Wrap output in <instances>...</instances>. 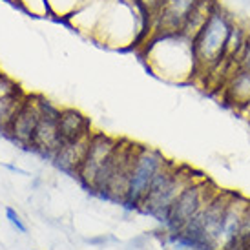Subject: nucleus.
<instances>
[{
  "label": "nucleus",
  "mask_w": 250,
  "mask_h": 250,
  "mask_svg": "<svg viewBox=\"0 0 250 250\" xmlns=\"http://www.w3.org/2000/svg\"><path fill=\"white\" fill-rule=\"evenodd\" d=\"M153 75L167 81H188L195 75L192 41L183 35H152L139 49Z\"/></svg>",
  "instance_id": "1"
},
{
  "label": "nucleus",
  "mask_w": 250,
  "mask_h": 250,
  "mask_svg": "<svg viewBox=\"0 0 250 250\" xmlns=\"http://www.w3.org/2000/svg\"><path fill=\"white\" fill-rule=\"evenodd\" d=\"M194 174V168L187 167V165H177V163L168 159L167 165L161 168L157 175L153 177L152 185L148 188V192H146L145 199H143L137 212L150 215L163 225V221L167 219L168 212H170L172 205L179 197L181 192L192 181L201 177V175Z\"/></svg>",
  "instance_id": "2"
},
{
  "label": "nucleus",
  "mask_w": 250,
  "mask_h": 250,
  "mask_svg": "<svg viewBox=\"0 0 250 250\" xmlns=\"http://www.w3.org/2000/svg\"><path fill=\"white\" fill-rule=\"evenodd\" d=\"M237 17L230 11L223 2H219L208 21L205 22L201 31L192 41V51L195 59V73H210L215 68L223 66V49L230 26L234 24Z\"/></svg>",
  "instance_id": "3"
},
{
  "label": "nucleus",
  "mask_w": 250,
  "mask_h": 250,
  "mask_svg": "<svg viewBox=\"0 0 250 250\" xmlns=\"http://www.w3.org/2000/svg\"><path fill=\"white\" fill-rule=\"evenodd\" d=\"M168 157L165 153L146 145H137L135 157H133L132 172H130V183H128V192L123 201V208L126 210H139L141 203L145 199L148 188L152 185L153 177L157 175L161 168L167 165Z\"/></svg>",
  "instance_id": "4"
},
{
  "label": "nucleus",
  "mask_w": 250,
  "mask_h": 250,
  "mask_svg": "<svg viewBox=\"0 0 250 250\" xmlns=\"http://www.w3.org/2000/svg\"><path fill=\"white\" fill-rule=\"evenodd\" d=\"M215 192H217V188H215L214 185H212V181L207 179L205 175L192 181V183L181 192L179 197L175 199V203L172 205L170 212H168L167 219L163 221L165 232L174 234V232L183 230V227L214 197Z\"/></svg>",
  "instance_id": "5"
},
{
  "label": "nucleus",
  "mask_w": 250,
  "mask_h": 250,
  "mask_svg": "<svg viewBox=\"0 0 250 250\" xmlns=\"http://www.w3.org/2000/svg\"><path fill=\"white\" fill-rule=\"evenodd\" d=\"M59 113H61V106H57L55 103L41 95V119L33 133L29 150L49 161L53 159V155L62 145V139L59 135V125H57Z\"/></svg>",
  "instance_id": "6"
},
{
  "label": "nucleus",
  "mask_w": 250,
  "mask_h": 250,
  "mask_svg": "<svg viewBox=\"0 0 250 250\" xmlns=\"http://www.w3.org/2000/svg\"><path fill=\"white\" fill-rule=\"evenodd\" d=\"M117 137L113 135H108L104 132H93L90 139V146H88V152H86V157H84L83 165L77 172L75 179L81 183V187L84 190H88L91 194V188H93V183L97 179L101 168L106 165V161L111 157V153L115 152V148L119 145Z\"/></svg>",
  "instance_id": "7"
},
{
  "label": "nucleus",
  "mask_w": 250,
  "mask_h": 250,
  "mask_svg": "<svg viewBox=\"0 0 250 250\" xmlns=\"http://www.w3.org/2000/svg\"><path fill=\"white\" fill-rule=\"evenodd\" d=\"M39 119H41V93H28L24 99V104L21 106V110L17 113V117L13 119L11 126L7 128L6 135L13 143L29 150L35 128L39 125Z\"/></svg>",
  "instance_id": "8"
},
{
  "label": "nucleus",
  "mask_w": 250,
  "mask_h": 250,
  "mask_svg": "<svg viewBox=\"0 0 250 250\" xmlns=\"http://www.w3.org/2000/svg\"><path fill=\"white\" fill-rule=\"evenodd\" d=\"M197 0H163L152 17V35H175Z\"/></svg>",
  "instance_id": "9"
},
{
  "label": "nucleus",
  "mask_w": 250,
  "mask_h": 250,
  "mask_svg": "<svg viewBox=\"0 0 250 250\" xmlns=\"http://www.w3.org/2000/svg\"><path fill=\"white\" fill-rule=\"evenodd\" d=\"M250 203V197L237 192H230L225 212H223L221 229H219V236H217V250H230L234 247L241 229V219L247 207Z\"/></svg>",
  "instance_id": "10"
},
{
  "label": "nucleus",
  "mask_w": 250,
  "mask_h": 250,
  "mask_svg": "<svg viewBox=\"0 0 250 250\" xmlns=\"http://www.w3.org/2000/svg\"><path fill=\"white\" fill-rule=\"evenodd\" d=\"M90 139L91 135H86V137H81V139L62 143L61 148L57 150V153L53 155V159H51L53 167L57 170H61L62 174L75 177L81 165H83L84 157H86L88 146H90Z\"/></svg>",
  "instance_id": "11"
},
{
  "label": "nucleus",
  "mask_w": 250,
  "mask_h": 250,
  "mask_svg": "<svg viewBox=\"0 0 250 250\" xmlns=\"http://www.w3.org/2000/svg\"><path fill=\"white\" fill-rule=\"evenodd\" d=\"M223 103L237 111L250 106V71L234 68L223 84Z\"/></svg>",
  "instance_id": "12"
},
{
  "label": "nucleus",
  "mask_w": 250,
  "mask_h": 250,
  "mask_svg": "<svg viewBox=\"0 0 250 250\" xmlns=\"http://www.w3.org/2000/svg\"><path fill=\"white\" fill-rule=\"evenodd\" d=\"M57 125H59V135H61L62 143L81 139V137L93 133L90 117H86L83 111L77 108H61Z\"/></svg>",
  "instance_id": "13"
},
{
  "label": "nucleus",
  "mask_w": 250,
  "mask_h": 250,
  "mask_svg": "<svg viewBox=\"0 0 250 250\" xmlns=\"http://www.w3.org/2000/svg\"><path fill=\"white\" fill-rule=\"evenodd\" d=\"M250 35L249 24L237 17L234 24L230 26V31L227 35V42H225V49H223V64H229L236 68V59L239 57L241 49H243L245 42Z\"/></svg>",
  "instance_id": "14"
},
{
  "label": "nucleus",
  "mask_w": 250,
  "mask_h": 250,
  "mask_svg": "<svg viewBox=\"0 0 250 250\" xmlns=\"http://www.w3.org/2000/svg\"><path fill=\"white\" fill-rule=\"evenodd\" d=\"M219 2L221 0H197L195 6L192 7V11H190V15L187 17L185 24H183L179 35H183L188 41H194L195 35L201 31L205 22L208 21V17L212 15V11H214Z\"/></svg>",
  "instance_id": "15"
},
{
  "label": "nucleus",
  "mask_w": 250,
  "mask_h": 250,
  "mask_svg": "<svg viewBox=\"0 0 250 250\" xmlns=\"http://www.w3.org/2000/svg\"><path fill=\"white\" fill-rule=\"evenodd\" d=\"M26 95H28V91L19 90L11 95H7V97L0 99V132H7V128L11 126L13 119L17 117L21 106L24 104Z\"/></svg>",
  "instance_id": "16"
},
{
  "label": "nucleus",
  "mask_w": 250,
  "mask_h": 250,
  "mask_svg": "<svg viewBox=\"0 0 250 250\" xmlns=\"http://www.w3.org/2000/svg\"><path fill=\"white\" fill-rule=\"evenodd\" d=\"M17 2H19V6H21L26 13L31 15V17H41V19L55 17L49 0H17Z\"/></svg>",
  "instance_id": "17"
},
{
  "label": "nucleus",
  "mask_w": 250,
  "mask_h": 250,
  "mask_svg": "<svg viewBox=\"0 0 250 250\" xmlns=\"http://www.w3.org/2000/svg\"><path fill=\"white\" fill-rule=\"evenodd\" d=\"M250 247V203L247 210L243 214V219H241V229H239V234H237V239L234 247L230 250H247Z\"/></svg>",
  "instance_id": "18"
},
{
  "label": "nucleus",
  "mask_w": 250,
  "mask_h": 250,
  "mask_svg": "<svg viewBox=\"0 0 250 250\" xmlns=\"http://www.w3.org/2000/svg\"><path fill=\"white\" fill-rule=\"evenodd\" d=\"M19 90H22L21 84L17 83V81H13L9 75L0 71V99L7 97V95H11V93H15V91Z\"/></svg>",
  "instance_id": "19"
},
{
  "label": "nucleus",
  "mask_w": 250,
  "mask_h": 250,
  "mask_svg": "<svg viewBox=\"0 0 250 250\" xmlns=\"http://www.w3.org/2000/svg\"><path fill=\"white\" fill-rule=\"evenodd\" d=\"M6 219L7 223L13 227L19 234H28V227H26V223L22 221V217L19 215V212L11 207H6Z\"/></svg>",
  "instance_id": "20"
},
{
  "label": "nucleus",
  "mask_w": 250,
  "mask_h": 250,
  "mask_svg": "<svg viewBox=\"0 0 250 250\" xmlns=\"http://www.w3.org/2000/svg\"><path fill=\"white\" fill-rule=\"evenodd\" d=\"M161 2L163 0H133V4L139 7L141 11H143V15L148 17L150 21H152V17L155 15V11L159 9Z\"/></svg>",
  "instance_id": "21"
},
{
  "label": "nucleus",
  "mask_w": 250,
  "mask_h": 250,
  "mask_svg": "<svg viewBox=\"0 0 250 250\" xmlns=\"http://www.w3.org/2000/svg\"><path fill=\"white\" fill-rule=\"evenodd\" d=\"M236 68L250 71V35H249V39H247V42H245V46H243V49H241L239 57L236 59Z\"/></svg>",
  "instance_id": "22"
},
{
  "label": "nucleus",
  "mask_w": 250,
  "mask_h": 250,
  "mask_svg": "<svg viewBox=\"0 0 250 250\" xmlns=\"http://www.w3.org/2000/svg\"><path fill=\"white\" fill-rule=\"evenodd\" d=\"M247 110H250V106H249V108H247ZM243 111H245V110H243Z\"/></svg>",
  "instance_id": "23"
}]
</instances>
